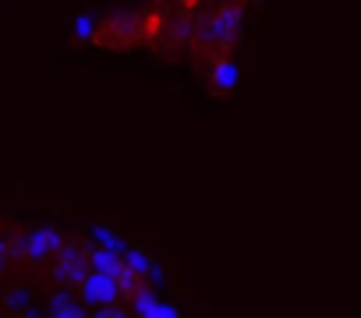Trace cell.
Here are the masks:
<instances>
[{
	"label": "cell",
	"mask_w": 361,
	"mask_h": 318,
	"mask_svg": "<svg viewBox=\"0 0 361 318\" xmlns=\"http://www.w3.org/2000/svg\"><path fill=\"white\" fill-rule=\"evenodd\" d=\"M85 297H89V300H106V297H114V279H110L106 272L92 276V279L85 283Z\"/></svg>",
	"instance_id": "cell-1"
}]
</instances>
